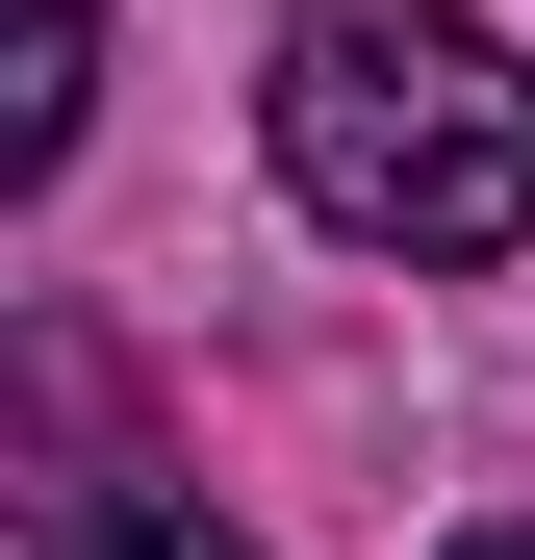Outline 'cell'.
I'll list each match as a JSON object with an SVG mask.
<instances>
[{"label": "cell", "instance_id": "4", "mask_svg": "<svg viewBox=\"0 0 535 560\" xmlns=\"http://www.w3.org/2000/svg\"><path fill=\"white\" fill-rule=\"evenodd\" d=\"M460 560H535V510H485V535H460Z\"/></svg>", "mask_w": 535, "mask_h": 560}, {"label": "cell", "instance_id": "1", "mask_svg": "<svg viewBox=\"0 0 535 560\" xmlns=\"http://www.w3.org/2000/svg\"><path fill=\"white\" fill-rule=\"evenodd\" d=\"M281 205L332 255H408V280H485L535 255V77L460 26V0H281Z\"/></svg>", "mask_w": 535, "mask_h": 560}, {"label": "cell", "instance_id": "3", "mask_svg": "<svg viewBox=\"0 0 535 560\" xmlns=\"http://www.w3.org/2000/svg\"><path fill=\"white\" fill-rule=\"evenodd\" d=\"M26 560H255V535H230V510H178V485H77Z\"/></svg>", "mask_w": 535, "mask_h": 560}, {"label": "cell", "instance_id": "2", "mask_svg": "<svg viewBox=\"0 0 535 560\" xmlns=\"http://www.w3.org/2000/svg\"><path fill=\"white\" fill-rule=\"evenodd\" d=\"M77 103H103V0H0V178H77Z\"/></svg>", "mask_w": 535, "mask_h": 560}]
</instances>
